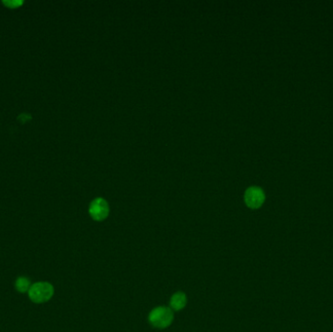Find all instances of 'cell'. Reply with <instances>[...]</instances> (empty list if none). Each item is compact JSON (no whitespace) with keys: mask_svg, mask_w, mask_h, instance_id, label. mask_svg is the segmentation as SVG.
I'll return each instance as SVG.
<instances>
[{"mask_svg":"<svg viewBox=\"0 0 333 332\" xmlns=\"http://www.w3.org/2000/svg\"><path fill=\"white\" fill-rule=\"evenodd\" d=\"M148 321L152 327L164 330L171 325L173 321V311L165 306L156 307L149 313Z\"/></svg>","mask_w":333,"mask_h":332,"instance_id":"obj_1","label":"cell"},{"mask_svg":"<svg viewBox=\"0 0 333 332\" xmlns=\"http://www.w3.org/2000/svg\"><path fill=\"white\" fill-rule=\"evenodd\" d=\"M54 287L48 282H38L31 285L28 291L29 299L37 304L48 302L54 295Z\"/></svg>","mask_w":333,"mask_h":332,"instance_id":"obj_2","label":"cell"},{"mask_svg":"<svg viewBox=\"0 0 333 332\" xmlns=\"http://www.w3.org/2000/svg\"><path fill=\"white\" fill-rule=\"evenodd\" d=\"M89 213L91 217L96 221L104 220L109 214L108 203L104 198H96L90 204Z\"/></svg>","mask_w":333,"mask_h":332,"instance_id":"obj_3","label":"cell"},{"mask_svg":"<svg viewBox=\"0 0 333 332\" xmlns=\"http://www.w3.org/2000/svg\"><path fill=\"white\" fill-rule=\"evenodd\" d=\"M265 201L264 191L258 186H250L245 192V202L250 208H260Z\"/></svg>","mask_w":333,"mask_h":332,"instance_id":"obj_4","label":"cell"},{"mask_svg":"<svg viewBox=\"0 0 333 332\" xmlns=\"http://www.w3.org/2000/svg\"><path fill=\"white\" fill-rule=\"evenodd\" d=\"M187 304V296L185 293L178 291L170 297L169 300V308L174 312L181 311L185 308Z\"/></svg>","mask_w":333,"mask_h":332,"instance_id":"obj_5","label":"cell"},{"mask_svg":"<svg viewBox=\"0 0 333 332\" xmlns=\"http://www.w3.org/2000/svg\"><path fill=\"white\" fill-rule=\"evenodd\" d=\"M15 287H16V290L20 293H25V292H28L31 285H30V281L27 278L20 277L16 280Z\"/></svg>","mask_w":333,"mask_h":332,"instance_id":"obj_6","label":"cell"},{"mask_svg":"<svg viewBox=\"0 0 333 332\" xmlns=\"http://www.w3.org/2000/svg\"><path fill=\"white\" fill-rule=\"evenodd\" d=\"M3 3L10 8H16V7H19L23 2L21 1H3Z\"/></svg>","mask_w":333,"mask_h":332,"instance_id":"obj_7","label":"cell"}]
</instances>
